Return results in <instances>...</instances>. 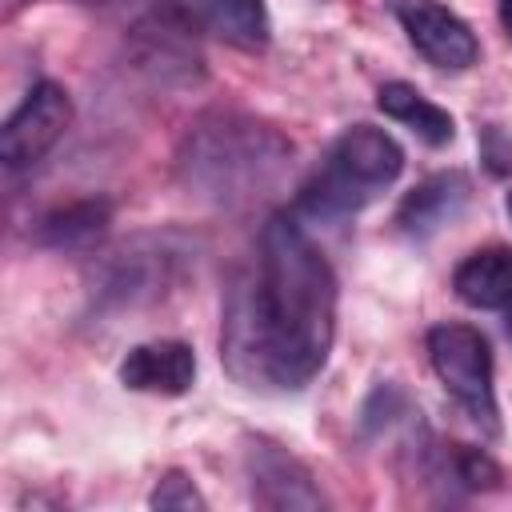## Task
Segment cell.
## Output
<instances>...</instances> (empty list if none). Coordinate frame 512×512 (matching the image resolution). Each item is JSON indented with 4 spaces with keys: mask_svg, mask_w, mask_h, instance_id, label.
Returning a JSON list of instances; mask_svg holds the SVG:
<instances>
[{
    "mask_svg": "<svg viewBox=\"0 0 512 512\" xmlns=\"http://www.w3.org/2000/svg\"><path fill=\"white\" fill-rule=\"evenodd\" d=\"M428 352L448 396L488 432H500L496 420V388H492V348L472 324H436L428 332Z\"/></svg>",
    "mask_w": 512,
    "mask_h": 512,
    "instance_id": "obj_4",
    "label": "cell"
},
{
    "mask_svg": "<svg viewBox=\"0 0 512 512\" xmlns=\"http://www.w3.org/2000/svg\"><path fill=\"white\" fill-rule=\"evenodd\" d=\"M460 476L468 484H492L496 480V464L484 452H460Z\"/></svg>",
    "mask_w": 512,
    "mask_h": 512,
    "instance_id": "obj_16",
    "label": "cell"
},
{
    "mask_svg": "<svg viewBox=\"0 0 512 512\" xmlns=\"http://www.w3.org/2000/svg\"><path fill=\"white\" fill-rule=\"evenodd\" d=\"M180 8L192 16V24H200L204 32H212L228 44L256 48L268 40L264 0H180Z\"/></svg>",
    "mask_w": 512,
    "mask_h": 512,
    "instance_id": "obj_10",
    "label": "cell"
},
{
    "mask_svg": "<svg viewBox=\"0 0 512 512\" xmlns=\"http://www.w3.org/2000/svg\"><path fill=\"white\" fill-rule=\"evenodd\" d=\"M336 336V276L304 228L276 212L260 232L256 272L240 276L224 308V360L248 388L308 384Z\"/></svg>",
    "mask_w": 512,
    "mask_h": 512,
    "instance_id": "obj_1",
    "label": "cell"
},
{
    "mask_svg": "<svg viewBox=\"0 0 512 512\" xmlns=\"http://www.w3.org/2000/svg\"><path fill=\"white\" fill-rule=\"evenodd\" d=\"M248 472H252V492L268 508H320L324 496L312 484L308 468L288 456L280 444L252 440L248 448Z\"/></svg>",
    "mask_w": 512,
    "mask_h": 512,
    "instance_id": "obj_7",
    "label": "cell"
},
{
    "mask_svg": "<svg viewBox=\"0 0 512 512\" xmlns=\"http://www.w3.org/2000/svg\"><path fill=\"white\" fill-rule=\"evenodd\" d=\"M288 156V148L260 124L252 120H236V116H220L212 124H200L196 136H188V152H184V168L188 180L232 196L240 184H260L264 176H272V168Z\"/></svg>",
    "mask_w": 512,
    "mask_h": 512,
    "instance_id": "obj_3",
    "label": "cell"
},
{
    "mask_svg": "<svg viewBox=\"0 0 512 512\" xmlns=\"http://www.w3.org/2000/svg\"><path fill=\"white\" fill-rule=\"evenodd\" d=\"M112 220V204L108 200H76L68 208H56L40 220L36 240L48 248H80L92 244Z\"/></svg>",
    "mask_w": 512,
    "mask_h": 512,
    "instance_id": "obj_13",
    "label": "cell"
},
{
    "mask_svg": "<svg viewBox=\"0 0 512 512\" xmlns=\"http://www.w3.org/2000/svg\"><path fill=\"white\" fill-rule=\"evenodd\" d=\"M452 288L472 308H512V248L472 252L456 268Z\"/></svg>",
    "mask_w": 512,
    "mask_h": 512,
    "instance_id": "obj_11",
    "label": "cell"
},
{
    "mask_svg": "<svg viewBox=\"0 0 512 512\" xmlns=\"http://www.w3.org/2000/svg\"><path fill=\"white\" fill-rule=\"evenodd\" d=\"M508 216H512V192H508Z\"/></svg>",
    "mask_w": 512,
    "mask_h": 512,
    "instance_id": "obj_18",
    "label": "cell"
},
{
    "mask_svg": "<svg viewBox=\"0 0 512 512\" xmlns=\"http://www.w3.org/2000/svg\"><path fill=\"white\" fill-rule=\"evenodd\" d=\"M468 196H472V184H468L464 172H436L404 196V204L396 212V224H400L404 236L424 240V236L440 232L444 224H452L464 212Z\"/></svg>",
    "mask_w": 512,
    "mask_h": 512,
    "instance_id": "obj_9",
    "label": "cell"
},
{
    "mask_svg": "<svg viewBox=\"0 0 512 512\" xmlns=\"http://www.w3.org/2000/svg\"><path fill=\"white\" fill-rule=\"evenodd\" d=\"M392 12L404 24L412 48L420 56H428L436 68L460 72V68H472L476 64L480 44H476L472 28L456 12L440 8L436 0H392Z\"/></svg>",
    "mask_w": 512,
    "mask_h": 512,
    "instance_id": "obj_6",
    "label": "cell"
},
{
    "mask_svg": "<svg viewBox=\"0 0 512 512\" xmlns=\"http://www.w3.org/2000/svg\"><path fill=\"white\" fill-rule=\"evenodd\" d=\"M376 104H380L384 116L408 124V128H412L424 144H432V148H444V144H452V136H456L452 116H448L440 104H432L420 88H412V84H404V80H388V84L376 92Z\"/></svg>",
    "mask_w": 512,
    "mask_h": 512,
    "instance_id": "obj_12",
    "label": "cell"
},
{
    "mask_svg": "<svg viewBox=\"0 0 512 512\" xmlns=\"http://www.w3.org/2000/svg\"><path fill=\"white\" fill-rule=\"evenodd\" d=\"M500 20H504V28L512 32V0H500Z\"/></svg>",
    "mask_w": 512,
    "mask_h": 512,
    "instance_id": "obj_17",
    "label": "cell"
},
{
    "mask_svg": "<svg viewBox=\"0 0 512 512\" xmlns=\"http://www.w3.org/2000/svg\"><path fill=\"white\" fill-rule=\"evenodd\" d=\"M72 124V100L60 84L52 80H40L24 104L4 120L0 128V160L8 168H28L36 164L60 136L64 128Z\"/></svg>",
    "mask_w": 512,
    "mask_h": 512,
    "instance_id": "obj_5",
    "label": "cell"
},
{
    "mask_svg": "<svg viewBox=\"0 0 512 512\" xmlns=\"http://www.w3.org/2000/svg\"><path fill=\"white\" fill-rule=\"evenodd\" d=\"M480 152H484V160H488V168H492L496 176H504V172L512 168V140H508L500 128H484Z\"/></svg>",
    "mask_w": 512,
    "mask_h": 512,
    "instance_id": "obj_15",
    "label": "cell"
},
{
    "mask_svg": "<svg viewBox=\"0 0 512 512\" xmlns=\"http://www.w3.org/2000/svg\"><path fill=\"white\" fill-rule=\"evenodd\" d=\"M508 332H512V320H508Z\"/></svg>",
    "mask_w": 512,
    "mask_h": 512,
    "instance_id": "obj_19",
    "label": "cell"
},
{
    "mask_svg": "<svg viewBox=\"0 0 512 512\" xmlns=\"http://www.w3.org/2000/svg\"><path fill=\"white\" fill-rule=\"evenodd\" d=\"M152 508H180V512H188V508H204V496L196 492V484L184 476V472H168L160 484H156V492H152Z\"/></svg>",
    "mask_w": 512,
    "mask_h": 512,
    "instance_id": "obj_14",
    "label": "cell"
},
{
    "mask_svg": "<svg viewBox=\"0 0 512 512\" xmlns=\"http://www.w3.org/2000/svg\"><path fill=\"white\" fill-rule=\"evenodd\" d=\"M400 172H404V148L384 128L352 124L348 132L336 136V144L328 148V160L312 176V184H304L300 208L308 216H324V220L360 212Z\"/></svg>",
    "mask_w": 512,
    "mask_h": 512,
    "instance_id": "obj_2",
    "label": "cell"
},
{
    "mask_svg": "<svg viewBox=\"0 0 512 512\" xmlns=\"http://www.w3.org/2000/svg\"><path fill=\"white\" fill-rule=\"evenodd\" d=\"M196 380V356L180 340H156V344H136L120 360V384L132 392H160V396H180Z\"/></svg>",
    "mask_w": 512,
    "mask_h": 512,
    "instance_id": "obj_8",
    "label": "cell"
}]
</instances>
